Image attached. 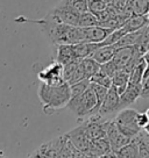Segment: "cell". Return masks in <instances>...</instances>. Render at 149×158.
Listing matches in <instances>:
<instances>
[{
    "mask_svg": "<svg viewBox=\"0 0 149 158\" xmlns=\"http://www.w3.org/2000/svg\"><path fill=\"white\" fill-rule=\"evenodd\" d=\"M117 48L114 45H100L98 49L92 54V58L96 59L99 64H105L109 60H112L115 55Z\"/></svg>",
    "mask_w": 149,
    "mask_h": 158,
    "instance_id": "9a60e30c",
    "label": "cell"
},
{
    "mask_svg": "<svg viewBox=\"0 0 149 158\" xmlns=\"http://www.w3.org/2000/svg\"><path fill=\"white\" fill-rule=\"evenodd\" d=\"M119 68H118V65L114 63V60L112 59V60H109L107 63H105V64H101V68H100V71L101 72H104L105 74H107L111 78L114 76L118 71H119Z\"/></svg>",
    "mask_w": 149,
    "mask_h": 158,
    "instance_id": "f546056e",
    "label": "cell"
},
{
    "mask_svg": "<svg viewBox=\"0 0 149 158\" xmlns=\"http://www.w3.org/2000/svg\"><path fill=\"white\" fill-rule=\"evenodd\" d=\"M65 136L68 137V139L71 142V144L74 145V148H77L78 150L83 151V152H86L89 150L91 141L87 137L84 122L82 124H79L78 127L74 128L72 130H70L69 133H66Z\"/></svg>",
    "mask_w": 149,
    "mask_h": 158,
    "instance_id": "8992f818",
    "label": "cell"
},
{
    "mask_svg": "<svg viewBox=\"0 0 149 158\" xmlns=\"http://www.w3.org/2000/svg\"><path fill=\"white\" fill-rule=\"evenodd\" d=\"M37 77L41 83H45L49 85H61L65 80L63 77V65L54 60L51 64L40 71Z\"/></svg>",
    "mask_w": 149,
    "mask_h": 158,
    "instance_id": "5b68a950",
    "label": "cell"
},
{
    "mask_svg": "<svg viewBox=\"0 0 149 158\" xmlns=\"http://www.w3.org/2000/svg\"><path fill=\"white\" fill-rule=\"evenodd\" d=\"M56 47V56L55 60L61 63L62 65H65L72 62L74 59H78L76 57L74 50V44H58Z\"/></svg>",
    "mask_w": 149,
    "mask_h": 158,
    "instance_id": "5bb4252c",
    "label": "cell"
},
{
    "mask_svg": "<svg viewBox=\"0 0 149 158\" xmlns=\"http://www.w3.org/2000/svg\"><path fill=\"white\" fill-rule=\"evenodd\" d=\"M129 77H130V72L125 69H120L112 77V86H114L119 94H122L125 89H127L129 84Z\"/></svg>",
    "mask_w": 149,
    "mask_h": 158,
    "instance_id": "e0dca14e",
    "label": "cell"
},
{
    "mask_svg": "<svg viewBox=\"0 0 149 158\" xmlns=\"http://www.w3.org/2000/svg\"><path fill=\"white\" fill-rule=\"evenodd\" d=\"M109 5V4L105 0H89V10L97 16H99L103 12L107 10Z\"/></svg>",
    "mask_w": 149,
    "mask_h": 158,
    "instance_id": "484cf974",
    "label": "cell"
},
{
    "mask_svg": "<svg viewBox=\"0 0 149 158\" xmlns=\"http://www.w3.org/2000/svg\"><path fill=\"white\" fill-rule=\"evenodd\" d=\"M66 108L77 118H90L96 115L97 97L93 89L90 87L78 97L71 98L66 105Z\"/></svg>",
    "mask_w": 149,
    "mask_h": 158,
    "instance_id": "7a4b0ae2",
    "label": "cell"
},
{
    "mask_svg": "<svg viewBox=\"0 0 149 158\" xmlns=\"http://www.w3.org/2000/svg\"><path fill=\"white\" fill-rule=\"evenodd\" d=\"M149 122V118L147 116V114L146 112L144 113H139V116H138V124H139V127L141 129L144 128V126Z\"/></svg>",
    "mask_w": 149,
    "mask_h": 158,
    "instance_id": "4dcf8cb0",
    "label": "cell"
},
{
    "mask_svg": "<svg viewBox=\"0 0 149 158\" xmlns=\"http://www.w3.org/2000/svg\"><path fill=\"white\" fill-rule=\"evenodd\" d=\"M105 1H106V2H109V4H111V2L113 1V0H105Z\"/></svg>",
    "mask_w": 149,
    "mask_h": 158,
    "instance_id": "d590c367",
    "label": "cell"
},
{
    "mask_svg": "<svg viewBox=\"0 0 149 158\" xmlns=\"http://www.w3.org/2000/svg\"><path fill=\"white\" fill-rule=\"evenodd\" d=\"M80 60L82 59H74V60L70 62L68 64L63 65V77H64L65 81H69L71 79L72 74L74 73V71L77 70L78 65L80 64Z\"/></svg>",
    "mask_w": 149,
    "mask_h": 158,
    "instance_id": "f1b7e54d",
    "label": "cell"
},
{
    "mask_svg": "<svg viewBox=\"0 0 149 158\" xmlns=\"http://www.w3.org/2000/svg\"><path fill=\"white\" fill-rule=\"evenodd\" d=\"M100 47V43H92V42H80L74 44V50L76 57L78 59H84L91 57L92 54Z\"/></svg>",
    "mask_w": 149,
    "mask_h": 158,
    "instance_id": "2e32d148",
    "label": "cell"
},
{
    "mask_svg": "<svg viewBox=\"0 0 149 158\" xmlns=\"http://www.w3.org/2000/svg\"><path fill=\"white\" fill-rule=\"evenodd\" d=\"M125 34H127V33L125 31V29L122 27L119 28V29L113 30V31L100 43V45H114L117 42H119V40H121V37H122Z\"/></svg>",
    "mask_w": 149,
    "mask_h": 158,
    "instance_id": "4316f807",
    "label": "cell"
},
{
    "mask_svg": "<svg viewBox=\"0 0 149 158\" xmlns=\"http://www.w3.org/2000/svg\"><path fill=\"white\" fill-rule=\"evenodd\" d=\"M80 64L83 66V70H84L85 77L87 79H90L91 77H93L96 73H98L100 71V68H101V64H99L96 59H93L92 57H87V58H84L80 60Z\"/></svg>",
    "mask_w": 149,
    "mask_h": 158,
    "instance_id": "44dd1931",
    "label": "cell"
},
{
    "mask_svg": "<svg viewBox=\"0 0 149 158\" xmlns=\"http://www.w3.org/2000/svg\"><path fill=\"white\" fill-rule=\"evenodd\" d=\"M148 23L149 20L146 14H132L125 22L122 28L126 33H133V31L143 29L144 27L148 26Z\"/></svg>",
    "mask_w": 149,
    "mask_h": 158,
    "instance_id": "7c38bea8",
    "label": "cell"
},
{
    "mask_svg": "<svg viewBox=\"0 0 149 158\" xmlns=\"http://www.w3.org/2000/svg\"><path fill=\"white\" fill-rule=\"evenodd\" d=\"M146 15H147V18H148V20H149V10H148V12L146 13Z\"/></svg>",
    "mask_w": 149,
    "mask_h": 158,
    "instance_id": "8d00e7d4",
    "label": "cell"
},
{
    "mask_svg": "<svg viewBox=\"0 0 149 158\" xmlns=\"http://www.w3.org/2000/svg\"><path fill=\"white\" fill-rule=\"evenodd\" d=\"M125 2H127V4H129V0H124Z\"/></svg>",
    "mask_w": 149,
    "mask_h": 158,
    "instance_id": "f35d334b",
    "label": "cell"
},
{
    "mask_svg": "<svg viewBox=\"0 0 149 158\" xmlns=\"http://www.w3.org/2000/svg\"><path fill=\"white\" fill-rule=\"evenodd\" d=\"M106 137H107V139L109 141L112 151H114V152H117L119 149H121L122 147H125L126 144H128L129 142L132 141L130 138H128L127 136H125L124 134L120 131L114 120L109 122Z\"/></svg>",
    "mask_w": 149,
    "mask_h": 158,
    "instance_id": "ba28073f",
    "label": "cell"
},
{
    "mask_svg": "<svg viewBox=\"0 0 149 158\" xmlns=\"http://www.w3.org/2000/svg\"><path fill=\"white\" fill-rule=\"evenodd\" d=\"M143 131L146 134H147V135H148L149 136V122L147 124H146V126H144V128H143Z\"/></svg>",
    "mask_w": 149,
    "mask_h": 158,
    "instance_id": "836d02e7",
    "label": "cell"
},
{
    "mask_svg": "<svg viewBox=\"0 0 149 158\" xmlns=\"http://www.w3.org/2000/svg\"><path fill=\"white\" fill-rule=\"evenodd\" d=\"M50 12L56 15L60 19V21H62L63 23L71 26H78L80 14L77 13V12H74V10H68V8L60 7V6L56 5L53 10H50Z\"/></svg>",
    "mask_w": 149,
    "mask_h": 158,
    "instance_id": "8fae6325",
    "label": "cell"
},
{
    "mask_svg": "<svg viewBox=\"0 0 149 158\" xmlns=\"http://www.w3.org/2000/svg\"><path fill=\"white\" fill-rule=\"evenodd\" d=\"M57 6L82 14L89 10V0H60L57 2Z\"/></svg>",
    "mask_w": 149,
    "mask_h": 158,
    "instance_id": "ac0fdd59",
    "label": "cell"
},
{
    "mask_svg": "<svg viewBox=\"0 0 149 158\" xmlns=\"http://www.w3.org/2000/svg\"><path fill=\"white\" fill-rule=\"evenodd\" d=\"M91 85V81L90 79H83L78 83H74V84L70 85V92H71V98H74V97H78L82 93H84L86 89L90 87Z\"/></svg>",
    "mask_w": 149,
    "mask_h": 158,
    "instance_id": "d4e9b609",
    "label": "cell"
},
{
    "mask_svg": "<svg viewBox=\"0 0 149 158\" xmlns=\"http://www.w3.org/2000/svg\"><path fill=\"white\" fill-rule=\"evenodd\" d=\"M146 114H147V116H148V118H149V108L146 110Z\"/></svg>",
    "mask_w": 149,
    "mask_h": 158,
    "instance_id": "e575fe53",
    "label": "cell"
},
{
    "mask_svg": "<svg viewBox=\"0 0 149 158\" xmlns=\"http://www.w3.org/2000/svg\"><path fill=\"white\" fill-rule=\"evenodd\" d=\"M119 105L120 94L114 86H112L111 89H109V92H107L104 101H103V105H101L99 110V115L104 116V115L114 113V112H120Z\"/></svg>",
    "mask_w": 149,
    "mask_h": 158,
    "instance_id": "9c48e42d",
    "label": "cell"
},
{
    "mask_svg": "<svg viewBox=\"0 0 149 158\" xmlns=\"http://www.w3.org/2000/svg\"><path fill=\"white\" fill-rule=\"evenodd\" d=\"M117 155L119 158H139L140 148L139 144L135 139H132L128 144L119 149L117 151Z\"/></svg>",
    "mask_w": 149,
    "mask_h": 158,
    "instance_id": "ffe728a7",
    "label": "cell"
},
{
    "mask_svg": "<svg viewBox=\"0 0 149 158\" xmlns=\"http://www.w3.org/2000/svg\"><path fill=\"white\" fill-rule=\"evenodd\" d=\"M142 98H149V76L142 81Z\"/></svg>",
    "mask_w": 149,
    "mask_h": 158,
    "instance_id": "1f68e13d",
    "label": "cell"
},
{
    "mask_svg": "<svg viewBox=\"0 0 149 158\" xmlns=\"http://www.w3.org/2000/svg\"><path fill=\"white\" fill-rule=\"evenodd\" d=\"M98 23H99L98 16L87 10V12L80 14L78 27H93V26H98Z\"/></svg>",
    "mask_w": 149,
    "mask_h": 158,
    "instance_id": "603a6c76",
    "label": "cell"
},
{
    "mask_svg": "<svg viewBox=\"0 0 149 158\" xmlns=\"http://www.w3.org/2000/svg\"><path fill=\"white\" fill-rule=\"evenodd\" d=\"M90 81L95 83V84L101 85V86H105L107 89L112 87V78L109 76H107V74H105L104 72H101V71H99L98 73H96L93 77H91Z\"/></svg>",
    "mask_w": 149,
    "mask_h": 158,
    "instance_id": "83f0119b",
    "label": "cell"
},
{
    "mask_svg": "<svg viewBox=\"0 0 149 158\" xmlns=\"http://www.w3.org/2000/svg\"><path fill=\"white\" fill-rule=\"evenodd\" d=\"M141 93H142V84H128L124 93L120 94V110L127 108L128 106L134 104L141 97Z\"/></svg>",
    "mask_w": 149,
    "mask_h": 158,
    "instance_id": "30bf717a",
    "label": "cell"
},
{
    "mask_svg": "<svg viewBox=\"0 0 149 158\" xmlns=\"http://www.w3.org/2000/svg\"><path fill=\"white\" fill-rule=\"evenodd\" d=\"M109 151H112L109 141L107 139V137H103L99 139L91 141L89 150L86 151V153L91 157H100V156L106 155Z\"/></svg>",
    "mask_w": 149,
    "mask_h": 158,
    "instance_id": "4fadbf2b",
    "label": "cell"
},
{
    "mask_svg": "<svg viewBox=\"0 0 149 158\" xmlns=\"http://www.w3.org/2000/svg\"><path fill=\"white\" fill-rule=\"evenodd\" d=\"M138 116H139V112H136L134 109L125 108L120 110L117 118H114L120 131L130 139L136 137L142 130L138 124Z\"/></svg>",
    "mask_w": 149,
    "mask_h": 158,
    "instance_id": "3957f363",
    "label": "cell"
},
{
    "mask_svg": "<svg viewBox=\"0 0 149 158\" xmlns=\"http://www.w3.org/2000/svg\"><path fill=\"white\" fill-rule=\"evenodd\" d=\"M135 139L138 144H139V148H140V155H139V158H149V138H148V135L146 134L140 133L138 136L135 138Z\"/></svg>",
    "mask_w": 149,
    "mask_h": 158,
    "instance_id": "7402d4cb",
    "label": "cell"
},
{
    "mask_svg": "<svg viewBox=\"0 0 149 158\" xmlns=\"http://www.w3.org/2000/svg\"><path fill=\"white\" fill-rule=\"evenodd\" d=\"M129 8L133 14H146L149 10V0H129Z\"/></svg>",
    "mask_w": 149,
    "mask_h": 158,
    "instance_id": "cb8c5ba5",
    "label": "cell"
},
{
    "mask_svg": "<svg viewBox=\"0 0 149 158\" xmlns=\"http://www.w3.org/2000/svg\"><path fill=\"white\" fill-rule=\"evenodd\" d=\"M0 158H5L4 156H2V153H1V152H0Z\"/></svg>",
    "mask_w": 149,
    "mask_h": 158,
    "instance_id": "74e56055",
    "label": "cell"
},
{
    "mask_svg": "<svg viewBox=\"0 0 149 158\" xmlns=\"http://www.w3.org/2000/svg\"><path fill=\"white\" fill-rule=\"evenodd\" d=\"M147 64L144 60L143 56L139 59V62L135 64V66L130 71V77H129V84H142L143 80L144 71H146Z\"/></svg>",
    "mask_w": 149,
    "mask_h": 158,
    "instance_id": "d6986e66",
    "label": "cell"
},
{
    "mask_svg": "<svg viewBox=\"0 0 149 158\" xmlns=\"http://www.w3.org/2000/svg\"><path fill=\"white\" fill-rule=\"evenodd\" d=\"M143 58L146 60V64H147V68H146V71H144V76H143V80L149 76V50L143 55ZM142 80V81H143Z\"/></svg>",
    "mask_w": 149,
    "mask_h": 158,
    "instance_id": "d6a6232c",
    "label": "cell"
},
{
    "mask_svg": "<svg viewBox=\"0 0 149 158\" xmlns=\"http://www.w3.org/2000/svg\"><path fill=\"white\" fill-rule=\"evenodd\" d=\"M37 95L40 99L43 113L53 114L56 109L66 107L71 99L70 85L68 81H64L61 85H49L41 83L37 89Z\"/></svg>",
    "mask_w": 149,
    "mask_h": 158,
    "instance_id": "6da1fadb",
    "label": "cell"
},
{
    "mask_svg": "<svg viewBox=\"0 0 149 158\" xmlns=\"http://www.w3.org/2000/svg\"><path fill=\"white\" fill-rule=\"evenodd\" d=\"M80 28H82V42H92V43H101L113 31L101 26L80 27Z\"/></svg>",
    "mask_w": 149,
    "mask_h": 158,
    "instance_id": "52a82bcc",
    "label": "cell"
},
{
    "mask_svg": "<svg viewBox=\"0 0 149 158\" xmlns=\"http://www.w3.org/2000/svg\"><path fill=\"white\" fill-rule=\"evenodd\" d=\"M109 122L111 121H101V115H99V114L90 116L86 121H84L86 134H87V137L90 138V141L106 137Z\"/></svg>",
    "mask_w": 149,
    "mask_h": 158,
    "instance_id": "277c9868",
    "label": "cell"
}]
</instances>
